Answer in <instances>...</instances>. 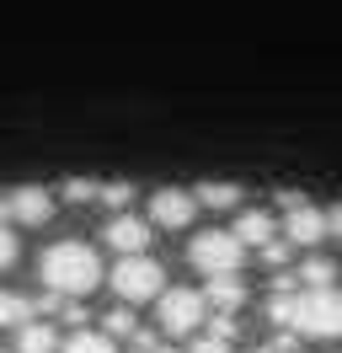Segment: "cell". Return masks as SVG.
Returning a JSON list of instances; mask_svg holds the SVG:
<instances>
[{
    "instance_id": "cell-11",
    "label": "cell",
    "mask_w": 342,
    "mask_h": 353,
    "mask_svg": "<svg viewBox=\"0 0 342 353\" xmlns=\"http://www.w3.org/2000/svg\"><path fill=\"white\" fill-rule=\"evenodd\" d=\"M59 332L48 327V321H21L17 327V353H59Z\"/></svg>"
},
{
    "instance_id": "cell-6",
    "label": "cell",
    "mask_w": 342,
    "mask_h": 353,
    "mask_svg": "<svg viewBox=\"0 0 342 353\" xmlns=\"http://www.w3.org/2000/svg\"><path fill=\"white\" fill-rule=\"evenodd\" d=\"M278 209H283V236L294 246H316L332 236V220H326V209L305 199V193H278Z\"/></svg>"
},
{
    "instance_id": "cell-10",
    "label": "cell",
    "mask_w": 342,
    "mask_h": 353,
    "mask_svg": "<svg viewBox=\"0 0 342 353\" xmlns=\"http://www.w3.org/2000/svg\"><path fill=\"white\" fill-rule=\"evenodd\" d=\"M203 300H209V310H241L246 305V284H241V273H219V279H209L203 284Z\"/></svg>"
},
{
    "instance_id": "cell-22",
    "label": "cell",
    "mask_w": 342,
    "mask_h": 353,
    "mask_svg": "<svg viewBox=\"0 0 342 353\" xmlns=\"http://www.w3.org/2000/svg\"><path fill=\"white\" fill-rule=\"evenodd\" d=\"M128 353H177V348H166V343H155L150 332H134V348Z\"/></svg>"
},
{
    "instance_id": "cell-24",
    "label": "cell",
    "mask_w": 342,
    "mask_h": 353,
    "mask_svg": "<svg viewBox=\"0 0 342 353\" xmlns=\"http://www.w3.org/2000/svg\"><path fill=\"white\" fill-rule=\"evenodd\" d=\"M252 353H283V348H278V343H273V348H252Z\"/></svg>"
},
{
    "instance_id": "cell-16",
    "label": "cell",
    "mask_w": 342,
    "mask_h": 353,
    "mask_svg": "<svg viewBox=\"0 0 342 353\" xmlns=\"http://www.w3.org/2000/svg\"><path fill=\"white\" fill-rule=\"evenodd\" d=\"M59 353H118L112 348V337H107V332H75V337H64V348Z\"/></svg>"
},
{
    "instance_id": "cell-9",
    "label": "cell",
    "mask_w": 342,
    "mask_h": 353,
    "mask_svg": "<svg viewBox=\"0 0 342 353\" xmlns=\"http://www.w3.org/2000/svg\"><path fill=\"white\" fill-rule=\"evenodd\" d=\"M150 236H155V220H139V214H112L102 230V241L118 252V257H134V252H150Z\"/></svg>"
},
{
    "instance_id": "cell-3",
    "label": "cell",
    "mask_w": 342,
    "mask_h": 353,
    "mask_svg": "<svg viewBox=\"0 0 342 353\" xmlns=\"http://www.w3.org/2000/svg\"><path fill=\"white\" fill-rule=\"evenodd\" d=\"M289 327L299 337H342V289H299Z\"/></svg>"
},
{
    "instance_id": "cell-20",
    "label": "cell",
    "mask_w": 342,
    "mask_h": 353,
    "mask_svg": "<svg viewBox=\"0 0 342 353\" xmlns=\"http://www.w3.org/2000/svg\"><path fill=\"white\" fill-rule=\"evenodd\" d=\"M192 353H230V337H219V332H203V337L192 343Z\"/></svg>"
},
{
    "instance_id": "cell-7",
    "label": "cell",
    "mask_w": 342,
    "mask_h": 353,
    "mask_svg": "<svg viewBox=\"0 0 342 353\" xmlns=\"http://www.w3.org/2000/svg\"><path fill=\"white\" fill-rule=\"evenodd\" d=\"M198 209H203V203H198V193H188V188H155V193H150V220L161 225V230H188Z\"/></svg>"
},
{
    "instance_id": "cell-2",
    "label": "cell",
    "mask_w": 342,
    "mask_h": 353,
    "mask_svg": "<svg viewBox=\"0 0 342 353\" xmlns=\"http://www.w3.org/2000/svg\"><path fill=\"white\" fill-rule=\"evenodd\" d=\"M112 294L123 305H145V300H161L166 294V268L155 263L150 252H134V257H118V268L107 273Z\"/></svg>"
},
{
    "instance_id": "cell-23",
    "label": "cell",
    "mask_w": 342,
    "mask_h": 353,
    "mask_svg": "<svg viewBox=\"0 0 342 353\" xmlns=\"http://www.w3.org/2000/svg\"><path fill=\"white\" fill-rule=\"evenodd\" d=\"M326 220H332V236L342 241V203H332V209H326Z\"/></svg>"
},
{
    "instance_id": "cell-13",
    "label": "cell",
    "mask_w": 342,
    "mask_h": 353,
    "mask_svg": "<svg viewBox=\"0 0 342 353\" xmlns=\"http://www.w3.org/2000/svg\"><path fill=\"white\" fill-rule=\"evenodd\" d=\"M192 193L203 209H241L246 203V188H235V182H198Z\"/></svg>"
},
{
    "instance_id": "cell-21",
    "label": "cell",
    "mask_w": 342,
    "mask_h": 353,
    "mask_svg": "<svg viewBox=\"0 0 342 353\" xmlns=\"http://www.w3.org/2000/svg\"><path fill=\"white\" fill-rule=\"evenodd\" d=\"M11 263H17V236H11V230H6V220H0V273H6Z\"/></svg>"
},
{
    "instance_id": "cell-5",
    "label": "cell",
    "mask_w": 342,
    "mask_h": 353,
    "mask_svg": "<svg viewBox=\"0 0 342 353\" xmlns=\"http://www.w3.org/2000/svg\"><path fill=\"white\" fill-rule=\"evenodd\" d=\"M203 316H209V300L198 294V289H166L161 300H155V321L166 337H188V332L203 327Z\"/></svg>"
},
{
    "instance_id": "cell-1",
    "label": "cell",
    "mask_w": 342,
    "mask_h": 353,
    "mask_svg": "<svg viewBox=\"0 0 342 353\" xmlns=\"http://www.w3.org/2000/svg\"><path fill=\"white\" fill-rule=\"evenodd\" d=\"M38 279H43V289L81 300V294H91V289L102 284L107 273H102V257H97L86 241H54L38 257Z\"/></svg>"
},
{
    "instance_id": "cell-19",
    "label": "cell",
    "mask_w": 342,
    "mask_h": 353,
    "mask_svg": "<svg viewBox=\"0 0 342 353\" xmlns=\"http://www.w3.org/2000/svg\"><path fill=\"white\" fill-rule=\"evenodd\" d=\"M128 199H134V188H128V182H107V188H102V199H97V203H107V209H123Z\"/></svg>"
},
{
    "instance_id": "cell-12",
    "label": "cell",
    "mask_w": 342,
    "mask_h": 353,
    "mask_svg": "<svg viewBox=\"0 0 342 353\" xmlns=\"http://www.w3.org/2000/svg\"><path fill=\"white\" fill-rule=\"evenodd\" d=\"M235 236L246 246H268L278 236V225H273V214L268 209H241V220H235Z\"/></svg>"
},
{
    "instance_id": "cell-18",
    "label": "cell",
    "mask_w": 342,
    "mask_h": 353,
    "mask_svg": "<svg viewBox=\"0 0 342 353\" xmlns=\"http://www.w3.org/2000/svg\"><path fill=\"white\" fill-rule=\"evenodd\" d=\"M64 199H70V203H97V199H102V188L75 176V182H64Z\"/></svg>"
},
{
    "instance_id": "cell-8",
    "label": "cell",
    "mask_w": 342,
    "mask_h": 353,
    "mask_svg": "<svg viewBox=\"0 0 342 353\" xmlns=\"http://www.w3.org/2000/svg\"><path fill=\"white\" fill-rule=\"evenodd\" d=\"M54 193L48 188H11L0 199V220H17V225H48L54 220Z\"/></svg>"
},
{
    "instance_id": "cell-14",
    "label": "cell",
    "mask_w": 342,
    "mask_h": 353,
    "mask_svg": "<svg viewBox=\"0 0 342 353\" xmlns=\"http://www.w3.org/2000/svg\"><path fill=\"white\" fill-rule=\"evenodd\" d=\"M32 316H38V300L6 294V289H0V327H21V321H32Z\"/></svg>"
},
{
    "instance_id": "cell-17",
    "label": "cell",
    "mask_w": 342,
    "mask_h": 353,
    "mask_svg": "<svg viewBox=\"0 0 342 353\" xmlns=\"http://www.w3.org/2000/svg\"><path fill=\"white\" fill-rule=\"evenodd\" d=\"M102 332H107V337H134V332H139V321H134V305L107 310V316H102Z\"/></svg>"
},
{
    "instance_id": "cell-15",
    "label": "cell",
    "mask_w": 342,
    "mask_h": 353,
    "mask_svg": "<svg viewBox=\"0 0 342 353\" xmlns=\"http://www.w3.org/2000/svg\"><path fill=\"white\" fill-rule=\"evenodd\" d=\"M332 279H337V263H332V257H305V263H299V284L305 289H326Z\"/></svg>"
},
{
    "instance_id": "cell-4",
    "label": "cell",
    "mask_w": 342,
    "mask_h": 353,
    "mask_svg": "<svg viewBox=\"0 0 342 353\" xmlns=\"http://www.w3.org/2000/svg\"><path fill=\"white\" fill-rule=\"evenodd\" d=\"M241 257H246V241L235 230H198L188 246V263L203 273V279H219V273H241Z\"/></svg>"
}]
</instances>
